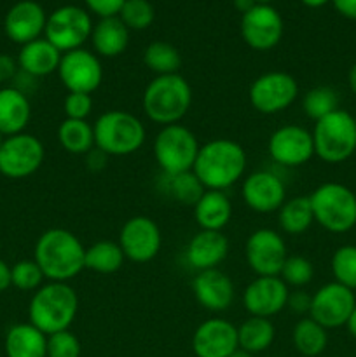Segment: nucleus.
<instances>
[{
  "label": "nucleus",
  "instance_id": "15",
  "mask_svg": "<svg viewBox=\"0 0 356 357\" xmlns=\"http://www.w3.org/2000/svg\"><path fill=\"white\" fill-rule=\"evenodd\" d=\"M58 75L68 93L93 94L101 86L103 66L96 54L80 47L61 56Z\"/></svg>",
  "mask_w": 356,
  "mask_h": 357
},
{
  "label": "nucleus",
  "instance_id": "53",
  "mask_svg": "<svg viewBox=\"0 0 356 357\" xmlns=\"http://www.w3.org/2000/svg\"><path fill=\"white\" fill-rule=\"evenodd\" d=\"M229 357H253V354H251V352H248V351H243V349H239V347H237L236 351H234L232 354H230Z\"/></svg>",
  "mask_w": 356,
  "mask_h": 357
},
{
  "label": "nucleus",
  "instance_id": "5",
  "mask_svg": "<svg viewBox=\"0 0 356 357\" xmlns=\"http://www.w3.org/2000/svg\"><path fill=\"white\" fill-rule=\"evenodd\" d=\"M94 146L108 157H124L138 152L147 138L143 122L126 110H108L96 119Z\"/></svg>",
  "mask_w": 356,
  "mask_h": 357
},
{
  "label": "nucleus",
  "instance_id": "13",
  "mask_svg": "<svg viewBox=\"0 0 356 357\" xmlns=\"http://www.w3.org/2000/svg\"><path fill=\"white\" fill-rule=\"evenodd\" d=\"M117 243L128 260L135 264H147L159 255L163 236L159 225L152 218L138 215L122 225Z\"/></svg>",
  "mask_w": 356,
  "mask_h": 357
},
{
  "label": "nucleus",
  "instance_id": "47",
  "mask_svg": "<svg viewBox=\"0 0 356 357\" xmlns=\"http://www.w3.org/2000/svg\"><path fill=\"white\" fill-rule=\"evenodd\" d=\"M332 3L339 14L356 21V0H332Z\"/></svg>",
  "mask_w": 356,
  "mask_h": 357
},
{
  "label": "nucleus",
  "instance_id": "34",
  "mask_svg": "<svg viewBox=\"0 0 356 357\" xmlns=\"http://www.w3.org/2000/svg\"><path fill=\"white\" fill-rule=\"evenodd\" d=\"M293 345L297 351L306 357H316L327 349L328 335L321 324L311 317H304L293 328Z\"/></svg>",
  "mask_w": 356,
  "mask_h": 357
},
{
  "label": "nucleus",
  "instance_id": "7",
  "mask_svg": "<svg viewBox=\"0 0 356 357\" xmlns=\"http://www.w3.org/2000/svg\"><path fill=\"white\" fill-rule=\"evenodd\" d=\"M314 222L334 234L349 232L356 225V194L346 185L328 181L309 195Z\"/></svg>",
  "mask_w": 356,
  "mask_h": 357
},
{
  "label": "nucleus",
  "instance_id": "25",
  "mask_svg": "<svg viewBox=\"0 0 356 357\" xmlns=\"http://www.w3.org/2000/svg\"><path fill=\"white\" fill-rule=\"evenodd\" d=\"M31 117V105L28 94L17 87L0 89V135L14 136L24 132Z\"/></svg>",
  "mask_w": 356,
  "mask_h": 357
},
{
  "label": "nucleus",
  "instance_id": "52",
  "mask_svg": "<svg viewBox=\"0 0 356 357\" xmlns=\"http://www.w3.org/2000/svg\"><path fill=\"white\" fill-rule=\"evenodd\" d=\"M300 2H302L304 6L311 7V9H318V7H323L325 3H328L330 0H300Z\"/></svg>",
  "mask_w": 356,
  "mask_h": 357
},
{
  "label": "nucleus",
  "instance_id": "29",
  "mask_svg": "<svg viewBox=\"0 0 356 357\" xmlns=\"http://www.w3.org/2000/svg\"><path fill=\"white\" fill-rule=\"evenodd\" d=\"M159 188L171 201L180 202V204L185 206H192V208L199 201V197L205 194V187L198 180L194 171L178 174H161Z\"/></svg>",
  "mask_w": 356,
  "mask_h": 357
},
{
  "label": "nucleus",
  "instance_id": "31",
  "mask_svg": "<svg viewBox=\"0 0 356 357\" xmlns=\"http://www.w3.org/2000/svg\"><path fill=\"white\" fill-rule=\"evenodd\" d=\"M279 227L288 236H300L314 223L313 208H311L309 195L304 197H292L290 201H285V204L278 211Z\"/></svg>",
  "mask_w": 356,
  "mask_h": 357
},
{
  "label": "nucleus",
  "instance_id": "12",
  "mask_svg": "<svg viewBox=\"0 0 356 357\" xmlns=\"http://www.w3.org/2000/svg\"><path fill=\"white\" fill-rule=\"evenodd\" d=\"M356 307V298L353 289L339 284V282H328L321 286L311 298L309 317L316 321L325 330H334L348 324L349 316Z\"/></svg>",
  "mask_w": 356,
  "mask_h": 357
},
{
  "label": "nucleus",
  "instance_id": "28",
  "mask_svg": "<svg viewBox=\"0 0 356 357\" xmlns=\"http://www.w3.org/2000/svg\"><path fill=\"white\" fill-rule=\"evenodd\" d=\"M7 357H47V335L31 323L14 324L3 342Z\"/></svg>",
  "mask_w": 356,
  "mask_h": 357
},
{
  "label": "nucleus",
  "instance_id": "38",
  "mask_svg": "<svg viewBox=\"0 0 356 357\" xmlns=\"http://www.w3.org/2000/svg\"><path fill=\"white\" fill-rule=\"evenodd\" d=\"M279 278L285 281L286 286H293V288H302L307 286L314 278V267L311 260L300 255H288V258L283 264Z\"/></svg>",
  "mask_w": 356,
  "mask_h": 357
},
{
  "label": "nucleus",
  "instance_id": "30",
  "mask_svg": "<svg viewBox=\"0 0 356 357\" xmlns=\"http://www.w3.org/2000/svg\"><path fill=\"white\" fill-rule=\"evenodd\" d=\"M274 337V324L267 317L250 316L237 328V344H239V349L251 352V354H257V352H262L271 347Z\"/></svg>",
  "mask_w": 356,
  "mask_h": 357
},
{
  "label": "nucleus",
  "instance_id": "51",
  "mask_svg": "<svg viewBox=\"0 0 356 357\" xmlns=\"http://www.w3.org/2000/svg\"><path fill=\"white\" fill-rule=\"evenodd\" d=\"M346 326H348L349 333H351L353 337L356 338V307H355V310H353V314H351V316H349V319H348V324H346Z\"/></svg>",
  "mask_w": 356,
  "mask_h": 357
},
{
  "label": "nucleus",
  "instance_id": "32",
  "mask_svg": "<svg viewBox=\"0 0 356 357\" xmlns=\"http://www.w3.org/2000/svg\"><path fill=\"white\" fill-rule=\"evenodd\" d=\"M58 142L72 155H86L94 149V129L87 121L65 119L58 128Z\"/></svg>",
  "mask_w": 356,
  "mask_h": 357
},
{
  "label": "nucleus",
  "instance_id": "10",
  "mask_svg": "<svg viewBox=\"0 0 356 357\" xmlns=\"http://www.w3.org/2000/svg\"><path fill=\"white\" fill-rule=\"evenodd\" d=\"M45 150L40 139L28 132L7 136L0 146V174L10 180L31 176L40 169Z\"/></svg>",
  "mask_w": 356,
  "mask_h": 357
},
{
  "label": "nucleus",
  "instance_id": "18",
  "mask_svg": "<svg viewBox=\"0 0 356 357\" xmlns=\"http://www.w3.org/2000/svg\"><path fill=\"white\" fill-rule=\"evenodd\" d=\"M241 197L251 211L269 215L279 211V208L285 204L286 187L281 178L272 171H255L243 180Z\"/></svg>",
  "mask_w": 356,
  "mask_h": 357
},
{
  "label": "nucleus",
  "instance_id": "54",
  "mask_svg": "<svg viewBox=\"0 0 356 357\" xmlns=\"http://www.w3.org/2000/svg\"><path fill=\"white\" fill-rule=\"evenodd\" d=\"M257 3H262V6H269V3L272 2V0H255Z\"/></svg>",
  "mask_w": 356,
  "mask_h": 357
},
{
  "label": "nucleus",
  "instance_id": "1",
  "mask_svg": "<svg viewBox=\"0 0 356 357\" xmlns=\"http://www.w3.org/2000/svg\"><path fill=\"white\" fill-rule=\"evenodd\" d=\"M248 157L243 146L229 138L209 139L199 146L192 171L205 190H225L244 176Z\"/></svg>",
  "mask_w": 356,
  "mask_h": 357
},
{
  "label": "nucleus",
  "instance_id": "50",
  "mask_svg": "<svg viewBox=\"0 0 356 357\" xmlns=\"http://www.w3.org/2000/svg\"><path fill=\"white\" fill-rule=\"evenodd\" d=\"M348 82H349V89L353 91V94L356 96V63L349 68L348 73Z\"/></svg>",
  "mask_w": 356,
  "mask_h": 357
},
{
  "label": "nucleus",
  "instance_id": "45",
  "mask_svg": "<svg viewBox=\"0 0 356 357\" xmlns=\"http://www.w3.org/2000/svg\"><path fill=\"white\" fill-rule=\"evenodd\" d=\"M17 59L9 54H0V82H7L10 79H16L17 75Z\"/></svg>",
  "mask_w": 356,
  "mask_h": 357
},
{
  "label": "nucleus",
  "instance_id": "41",
  "mask_svg": "<svg viewBox=\"0 0 356 357\" xmlns=\"http://www.w3.org/2000/svg\"><path fill=\"white\" fill-rule=\"evenodd\" d=\"M82 347L70 330L47 337V357H80Z\"/></svg>",
  "mask_w": 356,
  "mask_h": 357
},
{
  "label": "nucleus",
  "instance_id": "11",
  "mask_svg": "<svg viewBox=\"0 0 356 357\" xmlns=\"http://www.w3.org/2000/svg\"><path fill=\"white\" fill-rule=\"evenodd\" d=\"M299 96L295 77L286 72H265L251 82L248 98L251 107L264 115L285 112Z\"/></svg>",
  "mask_w": 356,
  "mask_h": 357
},
{
  "label": "nucleus",
  "instance_id": "22",
  "mask_svg": "<svg viewBox=\"0 0 356 357\" xmlns=\"http://www.w3.org/2000/svg\"><path fill=\"white\" fill-rule=\"evenodd\" d=\"M192 291L199 305L212 312H223L229 309L236 296L234 282L220 268L198 272L192 281Z\"/></svg>",
  "mask_w": 356,
  "mask_h": 357
},
{
  "label": "nucleus",
  "instance_id": "24",
  "mask_svg": "<svg viewBox=\"0 0 356 357\" xmlns=\"http://www.w3.org/2000/svg\"><path fill=\"white\" fill-rule=\"evenodd\" d=\"M61 56V52L47 38H37V40L21 45V51L17 54V65H20L21 72H24L27 75L40 79V77L51 75L52 72H58Z\"/></svg>",
  "mask_w": 356,
  "mask_h": 357
},
{
  "label": "nucleus",
  "instance_id": "27",
  "mask_svg": "<svg viewBox=\"0 0 356 357\" xmlns=\"http://www.w3.org/2000/svg\"><path fill=\"white\" fill-rule=\"evenodd\" d=\"M194 218L201 230L222 232L232 218L230 199L222 190H205L194 204Z\"/></svg>",
  "mask_w": 356,
  "mask_h": 357
},
{
  "label": "nucleus",
  "instance_id": "49",
  "mask_svg": "<svg viewBox=\"0 0 356 357\" xmlns=\"http://www.w3.org/2000/svg\"><path fill=\"white\" fill-rule=\"evenodd\" d=\"M234 6H236L237 10H241V13H248V10L251 9V7L257 6V2L255 0H234Z\"/></svg>",
  "mask_w": 356,
  "mask_h": 357
},
{
  "label": "nucleus",
  "instance_id": "14",
  "mask_svg": "<svg viewBox=\"0 0 356 357\" xmlns=\"http://www.w3.org/2000/svg\"><path fill=\"white\" fill-rule=\"evenodd\" d=\"M244 257L257 278L279 275L283 264L288 258L285 239L272 229H258L248 237Z\"/></svg>",
  "mask_w": 356,
  "mask_h": 357
},
{
  "label": "nucleus",
  "instance_id": "48",
  "mask_svg": "<svg viewBox=\"0 0 356 357\" xmlns=\"http://www.w3.org/2000/svg\"><path fill=\"white\" fill-rule=\"evenodd\" d=\"M13 286L10 282V267L0 258V293L7 291Z\"/></svg>",
  "mask_w": 356,
  "mask_h": 357
},
{
  "label": "nucleus",
  "instance_id": "2",
  "mask_svg": "<svg viewBox=\"0 0 356 357\" xmlns=\"http://www.w3.org/2000/svg\"><path fill=\"white\" fill-rule=\"evenodd\" d=\"M86 248L66 229H49L37 239L34 260L49 282H68L84 271Z\"/></svg>",
  "mask_w": 356,
  "mask_h": 357
},
{
  "label": "nucleus",
  "instance_id": "44",
  "mask_svg": "<svg viewBox=\"0 0 356 357\" xmlns=\"http://www.w3.org/2000/svg\"><path fill=\"white\" fill-rule=\"evenodd\" d=\"M311 298H313V296L307 295L306 291H300V289H297V291H292L288 295L286 307H290V309H292L295 314H306V312H309V309H311Z\"/></svg>",
  "mask_w": 356,
  "mask_h": 357
},
{
  "label": "nucleus",
  "instance_id": "8",
  "mask_svg": "<svg viewBox=\"0 0 356 357\" xmlns=\"http://www.w3.org/2000/svg\"><path fill=\"white\" fill-rule=\"evenodd\" d=\"M194 132L181 124L164 126L154 139V157L163 174L192 171L199 152Z\"/></svg>",
  "mask_w": 356,
  "mask_h": 357
},
{
  "label": "nucleus",
  "instance_id": "19",
  "mask_svg": "<svg viewBox=\"0 0 356 357\" xmlns=\"http://www.w3.org/2000/svg\"><path fill=\"white\" fill-rule=\"evenodd\" d=\"M288 295V286L279 275L257 278L243 291V307L250 316L271 319L285 309Z\"/></svg>",
  "mask_w": 356,
  "mask_h": 357
},
{
  "label": "nucleus",
  "instance_id": "42",
  "mask_svg": "<svg viewBox=\"0 0 356 357\" xmlns=\"http://www.w3.org/2000/svg\"><path fill=\"white\" fill-rule=\"evenodd\" d=\"M93 107V96L86 93H68V96L63 101L66 119H75V121H87Z\"/></svg>",
  "mask_w": 356,
  "mask_h": 357
},
{
  "label": "nucleus",
  "instance_id": "36",
  "mask_svg": "<svg viewBox=\"0 0 356 357\" xmlns=\"http://www.w3.org/2000/svg\"><path fill=\"white\" fill-rule=\"evenodd\" d=\"M304 114L314 122L327 117L332 112L339 110V94L334 87L316 86L304 94L302 100Z\"/></svg>",
  "mask_w": 356,
  "mask_h": 357
},
{
  "label": "nucleus",
  "instance_id": "6",
  "mask_svg": "<svg viewBox=\"0 0 356 357\" xmlns=\"http://www.w3.org/2000/svg\"><path fill=\"white\" fill-rule=\"evenodd\" d=\"M311 135L314 155L323 162H344L356 152V117L341 108L316 121Z\"/></svg>",
  "mask_w": 356,
  "mask_h": 357
},
{
  "label": "nucleus",
  "instance_id": "9",
  "mask_svg": "<svg viewBox=\"0 0 356 357\" xmlns=\"http://www.w3.org/2000/svg\"><path fill=\"white\" fill-rule=\"evenodd\" d=\"M93 21L87 10L77 6H63L49 14L44 35L61 54L82 47L91 38Z\"/></svg>",
  "mask_w": 356,
  "mask_h": 357
},
{
  "label": "nucleus",
  "instance_id": "16",
  "mask_svg": "<svg viewBox=\"0 0 356 357\" xmlns=\"http://www.w3.org/2000/svg\"><path fill=\"white\" fill-rule=\"evenodd\" d=\"M267 152L271 159L279 166H304L314 155L313 135L302 126H281L269 136Z\"/></svg>",
  "mask_w": 356,
  "mask_h": 357
},
{
  "label": "nucleus",
  "instance_id": "55",
  "mask_svg": "<svg viewBox=\"0 0 356 357\" xmlns=\"http://www.w3.org/2000/svg\"><path fill=\"white\" fill-rule=\"evenodd\" d=\"M3 139H6V136H3V135H0V146H2V143H3Z\"/></svg>",
  "mask_w": 356,
  "mask_h": 357
},
{
  "label": "nucleus",
  "instance_id": "43",
  "mask_svg": "<svg viewBox=\"0 0 356 357\" xmlns=\"http://www.w3.org/2000/svg\"><path fill=\"white\" fill-rule=\"evenodd\" d=\"M87 9L100 17L119 16L126 0H84Z\"/></svg>",
  "mask_w": 356,
  "mask_h": 357
},
{
  "label": "nucleus",
  "instance_id": "40",
  "mask_svg": "<svg viewBox=\"0 0 356 357\" xmlns=\"http://www.w3.org/2000/svg\"><path fill=\"white\" fill-rule=\"evenodd\" d=\"M44 279V274L35 260H20L10 267V282L21 291H37Z\"/></svg>",
  "mask_w": 356,
  "mask_h": 357
},
{
  "label": "nucleus",
  "instance_id": "4",
  "mask_svg": "<svg viewBox=\"0 0 356 357\" xmlns=\"http://www.w3.org/2000/svg\"><path fill=\"white\" fill-rule=\"evenodd\" d=\"M147 117L159 126L180 124L192 107V87L184 75H157L147 84L142 96Z\"/></svg>",
  "mask_w": 356,
  "mask_h": 357
},
{
  "label": "nucleus",
  "instance_id": "37",
  "mask_svg": "<svg viewBox=\"0 0 356 357\" xmlns=\"http://www.w3.org/2000/svg\"><path fill=\"white\" fill-rule=\"evenodd\" d=\"M332 274L335 282L346 286V288L356 289V246L346 244L335 250L332 257Z\"/></svg>",
  "mask_w": 356,
  "mask_h": 357
},
{
  "label": "nucleus",
  "instance_id": "17",
  "mask_svg": "<svg viewBox=\"0 0 356 357\" xmlns=\"http://www.w3.org/2000/svg\"><path fill=\"white\" fill-rule=\"evenodd\" d=\"M241 37L255 51H271L283 37V20L271 6L257 3L241 17Z\"/></svg>",
  "mask_w": 356,
  "mask_h": 357
},
{
  "label": "nucleus",
  "instance_id": "21",
  "mask_svg": "<svg viewBox=\"0 0 356 357\" xmlns=\"http://www.w3.org/2000/svg\"><path fill=\"white\" fill-rule=\"evenodd\" d=\"M45 21L47 16L40 3L34 0H21L7 10L3 30L14 44L24 45L40 38L45 30Z\"/></svg>",
  "mask_w": 356,
  "mask_h": 357
},
{
  "label": "nucleus",
  "instance_id": "23",
  "mask_svg": "<svg viewBox=\"0 0 356 357\" xmlns=\"http://www.w3.org/2000/svg\"><path fill=\"white\" fill-rule=\"evenodd\" d=\"M229 253V239L222 232L199 230L187 244L185 260L194 271H212L218 268Z\"/></svg>",
  "mask_w": 356,
  "mask_h": 357
},
{
  "label": "nucleus",
  "instance_id": "26",
  "mask_svg": "<svg viewBox=\"0 0 356 357\" xmlns=\"http://www.w3.org/2000/svg\"><path fill=\"white\" fill-rule=\"evenodd\" d=\"M94 52L101 58H117L128 49L129 30L119 16L100 17L91 31Z\"/></svg>",
  "mask_w": 356,
  "mask_h": 357
},
{
  "label": "nucleus",
  "instance_id": "3",
  "mask_svg": "<svg viewBox=\"0 0 356 357\" xmlns=\"http://www.w3.org/2000/svg\"><path fill=\"white\" fill-rule=\"evenodd\" d=\"M79 310V296L68 282H47L34 293L28 317L35 328L49 335L70 330Z\"/></svg>",
  "mask_w": 356,
  "mask_h": 357
},
{
  "label": "nucleus",
  "instance_id": "39",
  "mask_svg": "<svg viewBox=\"0 0 356 357\" xmlns=\"http://www.w3.org/2000/svg\"><path fill=\"white\" fill-rule=\"evenodd\" d=\"M154 6L149 0H126L119 17L128 26V30H145L152 24Z\"/></svg>",
  "mask_w": 356,
  "mask_h": 357
},
{
  "label": "nucleus",
  "instance_id": "33",
  "mask_svg": "<svg viewBox=\"0 0 356 357\" xmlns=\"http://www.w3.org/2000/svg\"><path fill=\"white\" fill-rule=\"evenodd\" d=\"M124 253L119 243L114 241H98L86 248L84 267L98 274H114L124 265Z\"/></svg>",
  "mask_w": 356,
  "mask_h": 357
},
{
  "label": "nucleus",
  "instance_id": "35",
  "mask_svg": "<svg viewBox=\"0 0 356 357\" xmlns=\"http://www.w3.org/2000/svg\"><path fill=\"white\" fill-rule=\"evenodd\" d=\"M143 63L150 72L157 75H173L178 73L181 65V56L175 45L164 40L152 42L143 51Z\"/></svg>",
  "mask_w": 356,
  "mask_h": 357
},
{
  "label": "nucleus",
  "instance_id": "46",
  "mask_svg": "<svg viewBox=\"0 0 356 357\" xmlns=\"http://www.w3.org/2000/svg\"><path fill=\"white\" fill-rule=\"evenodd\" d=\"M107 160H108L107 153L101 152V150L96 149V146L86 153V164L91 171H101L105 166H107Z\"/></svg>",
  "mask_w": 356,
  "mask_h": 357
},
{
  "label": "nucleus",
  "instance_id": "20",
  "mask_svg": "<svg viewBox=\"0 0 356 357\" xmlns=\"http://www.w3.org/2000/svg\"><path fill=\"white\" fill-rule=\"evenodd\" d=\"M237 347V328L225 319L205 321L192 335V351L198 357H229Z\"/></svg>",
  "mask_w": 356,
  "mask_h": 357
}]
</instances>
